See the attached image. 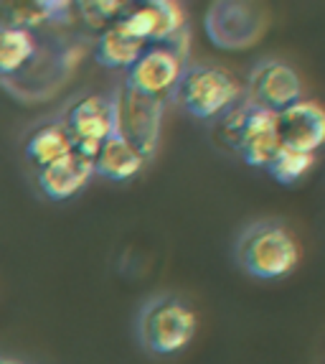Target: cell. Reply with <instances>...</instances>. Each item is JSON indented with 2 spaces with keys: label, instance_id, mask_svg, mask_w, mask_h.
Wrapping results in <instances>:
<instances>
[{
  "label": "cell",
  "instance_id": "obj_14",
  "mask_svg": "<svg viewBox=\"0 0 325 364\" xmlns=\"http://www.w3.org/2000/svg\"><path fill=\"white\" fill-rule=\"evenodd\" d=\"M145 164H148V158L138 148L130 146L120 135H109L94 158V173L107 178V181L122 183L138 176L145 168Z\"/></svg>",
  "mask_w": 325,
  "mask_h": 364
},
{
  "label": "cell",
  "instance_id": "obj_12",
  "mask_svg": "<svg viewBox=\"0 0 325 364\" xmlns=\"http://www.w3.org/2000/svg\"><path fill=\"white\" fill-rule=\"evenodd\" d=\"M94 161L72 151L56 164L36 171V186L48 201H69L94 178Z\"/></svg>",
  "mask_w": 325,
  "mask_h": 364
},
{
  "label": "cell",
  "instance_id": "obj_5",
  "mask_svg": "<svg viewBox=\"0 0 325 364\" xmlns=\"http://www.w3.org/2000/svg\"><path fill=\"white\" fill-rule=\"evenodd\" d=\"M162 100L145 97L140 92L130 90L122 82L112 92V112H115V135L135 146L148 161L158 151L160 140V125H162Z\"/></svg>",
  "mask_w": 325,
  "mask_h": 364
},
{
  "label": "cell",
  "instance_id": "obj_6",
  "mask_svg": "<svg viewBox=\"0 0 325 364\" xmlns=\"http://www.w3.org/2000/svg\"><path fill=\"white\" fill-rule=\"evenodd\" d=\"M209 41L224 51L252 49L267 31V13L252 3H214L204 18Z\"/></svg>",
  "mask_w": 325,
  "mask_h": 364
},
{
  "label": "cell",
  "instance_id": "obj_10",
  "mask_svg": "<svg viewBox=\"0 0 325 364\" xmlns=\"http://www.w3.org/2000/svg\"><path fill=\"white\" fill-rule=\"evenodd\" d=\"M247 100L275 115L302 100V79L280 59H262L249 74Z\"/></svg>",
  "mask_w": 325,
  "mask_h": 364
},
{
  "label": "cell",
  "instance_id": "obj_15",
  "mask_svg": "<svg viewBox=\"0 0 325 364\" xmlns=\"http://www.w3.org/2000/svg\"><path fill=\"white\" fill-rule=\"evenodd\" d=\"M72 138L64 130L61 120H46L38 122L36 128H31L23 143V156L36 171L46 168V166L56 164L59 158H64L67 153H72Z\"/></svg>",
  "mask_w": 325,
  "mask_h": 364
},
{
  "label": "cell",
  "instance_id": "obj_3",
  "mask_svg": "<svg viewBox=\"0 0 325 364\" xmlns=\"http://www.w3.org/2000/svg\"><path fill=\"white\" fill-rule=\"evenodd\" d=\"M170 100L193 120H219L241 100V90L224 69L186 64Z\"/></svg>",
  "mask_w": 325,
  "mask_h": 364
},
{
  "label": "cell",
  "instance_id": "obj_18",
  "mask_svg": "<svg viewBox=\"0 0 325 364\" xmlns=\"http://www.w3.org/2000/svg\"><path fill=\"white\" fill-rule=\"evenodd\" d=\"M79 8H82L87 21L102 26V31H104L107 26L117 23V21L122 18L127 3H79Z\"/></svg>",
  "mask_w": 325,
  "mask_h": 364
},
{
  "label": "cell",
  "instance_id": "obj_2",
  "mask_svg": "<svg viewBox=\"0 0 325 364\" xmlns=\"http://www.w3.org/2000/svg\"><path fill=\"white\" fill-rule=\"evenodd\" d=\"M300 260V247L280 222H257L241 232L236 242V262L244 273L259 280H277L292 273Z\"/></svg>",
  "mask_w": 325,
  "mask_h": 364
},
{
  "label": "cell",
  "instance_id": "obj_11",
  "mask_svg": "<svg viewBox=\"0 0 325 364\" xmlns=\"http://www.w3.org/2000/svg\"><path fill=\"white\" fill-rule=\"evenodd\" d=\"M277 133L282 148L315 156L325 146V107L313 100H300L277 115Z\"/></svg>",
  "mask_w": 325,
  "mask_h": 364
},
{
  "label": "cell",
  "instance_id": "obj_1",
  "mask_svg": "<svg viewBox=\"0 0 325 364\" xmlns=\"http://www.w3.org/2000/svg\"><path fill=\"white\" fill-rule=\"evenodd\" d=\"M219 135L224 146L241 156L254 168H267L282 148L277 133V115L252 105L247 97L239 100L224 117H219Z\"/></svg>",
  "mask_w": 325,
  "mask_h": 364
},
{
  "label": "cell",
  "instance_id": "obj_8",
  "mask_svg": "<svg viewBox=\"0 0 325 364\" xmlns=\"http://www.w3.org/2000/svg\"><path fill=\"white\" fill-rule=\"evenodd\" d=\"M186 69V54L170 46H148L138 61L125 72V85L153 100H170L178 79Z\"/></svg>",
  "mask_w": 325,
  "mask_h": 364
},
{
  "label": "cell",
  "instance_id": "obj_17",
  "mask_svg": "<svg viewBox=\"0 0 325 364\" xmlns=\"http://www.w3.org/2000/svg\"><path fill=\"white\" fill-rule=\"evenodd\" d=\"M315 166V156L310 153H297L290 148H280L277 156L272 158V164L267 166V173L282 186H292V183L302 181L307 176V171Z\"/></svg>",
  "mask_w": 325,
  "mask_h": 364
},
{
  "label": "cell",
  "instance_id": "obj_16",
  "mask_svg": "<svg viewBox=\"0 0 325 364\" xmlns=\"http://www.w3.org/2000/svg\"><path fill=\"white\" fill-rule=\"evenodd\" d=\"M148 49L143 41L133 38L130 33H125L120 23H112L97 36L94 43V59L97 64H102L107 69H117V72H127L135 61L143 56V51Z\"/></svg>",
  "mask_w": 325,
  "mask_h": 364
},
{
  "label": "cell",
  "instance_id": "obj_9",
  "mask_svg": "<svg viewBox=\"0 0 325 364\" xmlns=\"http://www.w3.org/2000/svg\"><path fill=\"white\" fill-rule=\"evenodd\" d=\"M117 23L133 38L145 46H160L173 43L186 36V13L178 3L170 0H145V3H127L125 13Z\"/></svg>",
  "mask_w": 325,
  "mask_h": 364
},
{
  "label": "cell",
  "instance_id": "obj_7",
  "mask_svg": "<svg viewBox=\"0 0 325 364\" xmlns=\"http://www.w3.org/2000/svg\"><path fill=\"white\" fill-rule=\"evenodd\" d=\"M59 120L72 138L74 151L82 153L89 161L97 158L104 140L109 135H115L112 97H104L97 92H89V95H82V97L74 100Z\"/></svg>",
  "mask_w": 325,
  "mask_h": 364
},
{
  "label": "cell",
  "instance_id": "obj_19",
  "mask_svg": "<svg viewBox=\"0 0 325 364\" xmlns=\"http://www.w3.org/2000/svg\"><path fill=\"white\" fill-rule=\"evenodd\" d=\"M0 364H18V362H11V359H3V357H0Z\"/></svg>",
  "mask_w": 325,
  "mask_h": 364
},
{
  "label": "cell",
  "instance_id": "obj_13",
  "mask_svg": "<svg viewBox=\"0 0 325 364\" xmlns=\"http://www.w3.org/2000/svg\"><path fill=\"white\" fill-rule=\"evenodd\" d=\"M38 59V41L33 31L21 28L13 23H0V82H16L31 72L33 61Z\"/></svg>",
  "mask_w": 325,
  "mask_h": 364
},
{
  "label": "cell",
  "instance_id": "obj_4",
  "mask_svg": "<svg viewBox=\"0 0 325 364\" xmlns=\"http://www.w3.org/2000/svg\"><path fill=\"white\" fill-rule=\"evenodd\" d=\"M196 334V314L178 296H155L140 309L138 336L145 352L168 357L186 349Z\"/></svg>",
  "mask_w": 325,
  "mask_h": 364
}]
</instances>
